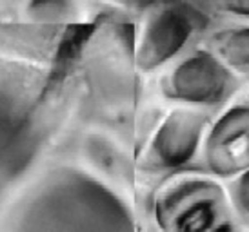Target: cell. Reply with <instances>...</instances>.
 <instances>
[{
  "instance_id": "obj_1",
  "label": "cell",
  "mask_w": 249,
  "mask_h": 232,
  "mask_svg": "<svg viewBox=\"0 0 249 232\" xmlns=\"http://www.w3.org/2000/svg\"><path fill=\"white\" fill-rule=\"evenodd\" d=\"M33 232H135L125 203L97 178L58 169L33 201Z\"/></svg>"
},
{
  "instance_id": "obj_2",
  "label": "cell",
  "mask_w": 249,
  "mask_h": 232,
  "mask_svg": "<svg viewBox=\"0 0 249 232\" xmlns=\"http://www.w3.org/2000/svg\"><path fill=\"white\" fill-rule=\"evenodd\" d=\"M159 232H226L236 223L226 185L208 172H180L160 187L153 199Z\"/></svg>"
},
{
  "instance_id": "obj_3",
  "label": "cell",
  "mask_w": 249,
  "mask_h": 232,
  "mask_svg": "<svg viewBox=\"0 0 249 232\" xmlns=\"http://www.w3.org/2000/svg\"><path fill=\"white\" fill-rule=\"evenodd\" d=\"M211 26V13L206 6L173 2L157 6L145 18L135 46V66L151 73L175 60L189 44Z\"/></svg>"
},
{
  "instance_id": "obj_4",
  "label": "cell",
  "mask_w": 249,
  "mask_h": 232,
  "mask_svg": "<svg viewBox=\"0 0 249 232\" xmlns=\"http://www.w3.org/2000/svg\"><path fill=\"white\" fill-rule=\"evenodd\" d=\"M242 80L211 49L200 48L184 55L162 78V95L189 109H216L240 91Z\"/></svg>"
},
{
  "instance_id": "obj_5",
  "label": "cell",
  "mask_w": 249,
  "mask_h": 232,
  "mask_svg": "<svg viewBox=\"0 0 249 232\" xmlns=\"http://www.w3.org/2000/svg\"><path fill=\"white\" fill-rule=\"evenodd\" d=\"M209 123L211 118L206 111L173 109L153 133L140 158V169L166 180L189 171V165L200 154Z\"/></svg>"
},
{
  "instance_id": "obj_6",
  "label": "cell",
  "mask_w": 249,
  "mask_h": 232,
  "mask_svg": "<svg viewBox=\"0 0 249 232\" xmlns=\"http://www.w3.org/2000/svg\"><path fill=\"white\" fill-rule=\"evenodd\" d=\"M202 171L229 182L249 171V96L229 103L211 120L200 150Z\"/></svg>"
},
{
  "instance_id": "obj_7",
  "label": "cell",
  "mask_w": 249,
  "mask_h": 232,
  "mask_svg": "<svg viewBox=\"0 0 249 232\" xmlns=\"http://www.w3.org/2000/svg\"><path fill=\"white\" fill-rule=\"evenodd\" d=\"M211 49L235 75L249 76V26L214 31L208 38Z\"/></svg>"
},
{
  "instance_id": "obj_8",
  "label": "cell",
  "mask_w": 249,
  "mask_h": 232,
  "mask_svg": "<svg viewBox=\"0 0 249 232\" xmlns=\"http://www.w3.org/2000/svg\"><path fill=\"white\" fill-rule=\"evenodd\" d=\"M88 158L91 164L97 167L100 172H104L106 176L117 182H127L131 174L127 169V162L124 160L122 152L115 144H111L107 138L100 136V134H88L86 142H84Z\"/></svg>"
},
{
  "instance_id": "obj_9",
  "label": "cell",
  "mask_w": 249,
  "mask_h": 232,
  "mask_svg": "<svg viewBox=\"0 0 249 232\" xmlns=\"http://www.w3.org/2000/svg\"><path fill=\"white\" fill-rule=\"evenodd\" d=\"M226 191L236 223L249 231V171L229 180L226 183Z\"/></svg>"
},
{
  "instance_id": "obj_10",
  "label": "cell",
  "mask_w": 249,
  "mask_h": 232,
  "mask_svg": "<svg viewBox=\"0 0 249 232\" xmlns=\"http://www.w3.org/2000/svg\"><path fill=\"white\" fill-rule=\"evenodd\" d=\"M33 11H35L36 17L53 20V18H58V17L70 15L73 11V6L71 4H64V2H46V4H35Z\"/></svg>"
},
{
  "instance_id": "obj_11",
  "label": "cell",
  "mask_w": 249,
  "mask_h": 232,
  "mask_svg": "<svg viewBox=\"0 0 249 232\" xmlns=\"http://www.w3.org/2000/svg\"><path fill=\"white\" fill-rule=\"evenodd\" d=\"M211 9H216L220 13L231 15V17H236V18L249 20V0H242V2H220V4H213Z\"/></svg>"
},
{
  "instance_id": "obj_12",
  "label": "cell",
  "mask_w": 249,
  "mask_h": 232,
  "mask_svg": "<svg viewBox=\"0 0 249 232\" xmlns=\"http://www.w3.org/2000/svg\"><path fill=\"white\" fill-rule=\"evenodd\" d=\"M226 232H246V229H242V227L238 225V223H235L233 227H229V229Z\"/></svg>"
},
{
  "instance_id": "obj_13",
  "label": "cell",
  "mask_w": 249,
  "mask_h": 232,
  "mask_svg": "<svg viewBox=\"0 0 249 232\" xmlns=\"http://www.w3.org/2000/svg\"><path fill=\"white\" fill-rule=\"evenodd\" d=\"M147 232H153V231H147Z\"/></svg>"
}]
</instances>
